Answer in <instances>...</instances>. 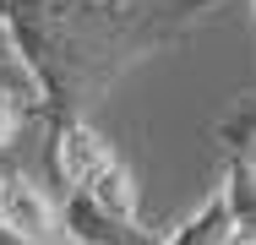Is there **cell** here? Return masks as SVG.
<instances>
[{
    "label": "cell",
    "instance_id": "obj_3",
    "mask_svg": "<svg viewBox=\"0 0 256 245\" xmlns=\"http://www.w3.org/2000/svg\"><path fill=\"white\" fill-rule=\"evenodd\" d=\"M60 234L71 245H158V234L142 224V218H114V212L98 207L88 191H66Z\"/></svg>",
    "mask_w": 256,
    "mask_h": 245
},
{
    "label": "cell",
    "instance_id": "obj_11",
    "mask_svg": "<svg viewBox=\"0 0 256 245\" xmlns=\"http://www.w3.org/2000/svg\"><path fill=\"white\" fill-rule=\"evenodd\" d=\"M0 82H28V76H22V66H0Z\"/></svg>",
    "mask_w": 256,
    "mask_h": 245
},
{
    "label": "cell",
    "instance_id": "obj_8",
    "mask_svg": "<svg viewBox=\"0 0 256 245\" xmlns=\"http://www.w3.org/2000/svg\"><path fill=\"white\" fill-rule=\"evenodd\" d=\"M218 142L229 147V152H246V147L256 142V104H240L234 114L218 120Z\"/></svg>",
    "mask_w": 256,
    "mask_h": 245
},
{
    "label": "cell",
    "instance_id": "obj_9",
    "mask_svg": "<svg viewBox=\"0 0 256 245\" xmlns=\"http://www.w3.org/2000/svg\"><path fill=\"white\" fill-rule=\"evenodd\" d=\"M0 245H38V240H28V234H16V229L0 224ZM60 245H71V240H60Z\"/></svg>",
    "mask_w": 256,
    "mask_h": 245
},
{
    "label": "cell",
    "instance_id": "obj_1",
    "mask_svg": "<svg viewBox=\"0 0 256 245\" xmlns=\"http://www.w3.org/2000/svg\"><path fill=\"white\" fill-rule=\"evenodd\" d=\"M224 0H0V28L44 120H88L148 54L180 49Z\"/></svg>",
    "mask_w": 256,
    "mask_h": 245
},
{
    "label": "cell",
    "instance_id": "obj_6",
    "mask_svg": "<svg viewBox=\"0 0 256 245\" xmlns=\"http://www.w3.org/2000/svg\"><path fill=\"white\" fill-rule=\"evenodd\" d=\"M164 245H234L224 191H212V196H207V202H202V207H196V212H191V218H186V224H180V229H174Z\"/></svg>",
    "mask_w": 256,
    "mask_h": 245
},
{
    "label": "cell",
    "instance_id": "obj_7",
    "mask_svg": "<svg viewBox=\"0 0 256 245\" xmlns=\"http://www.w3.org/2000/svg\"><path fill=\"white\" fill-rule=\"evenodd\" d=\"M38 109V98L28 82H0V147L16 142V131H22V120Z\"/></svg>",
    "mask_w": 256,
    "mask_h": 245
},
{
    "label": "cell",
    "instance_id": "obj_4",
    "mask_svg": "<svg viewBox=\"0 0 256 245\" xmlns=\"http://www.w3.org/2000/svg\"><path fill=\"white\" fill-rule=\"evenodd\" d=\"M0 224L6 229H16V234H28V240L38 245H60V207L50 202L44 186H33L22 169H6L0 174Z\"/></svg>",
    "mask_w": 256,
    "mask_h": 245
},
{
    "label": "cell",
    "instance_id": "obj_2",
    "mask_svg": "<svg viewBox=\"0 0 256 245\" xmlns=\"http://www.w3.org/2000/svg\"><path fill=\"white\" fill-rule=\"evenodd\" d=\"M50 164L66 191H88L114 218H136V186L120 152L88 120H50Z\"/></svg>",
    "mask_w": 256,
    "mask_h": 245
},
{
    "label": "cell",
    "instance_id": "obj_5",
    "mask_svg": "<svg viewBox=\"0 0 256 245\" xmlns=\"http://www.w3.org/2000/svg\"><path fill=\"white\" fill-rule=\"evenodd\" d=\"M218 191H224V207H229V229H234V240H240V245H256V164L246 158V152L229 158Z\"/></svg>",
    "mask_w": 256,
    "mask_h": 245
},
{
    "label": "cell",
    "instance_id": "obj_10",
    "mask_svg": "<svg viewBox=\"0 0 256 245\" xmlns=\"http://www.w3.org/2000/svg\"><path fill=\"white\" fill-rule=\"evenodd\" d=\"M0 66H16V54H11V38H6V28H0Z\"/></svg>",
    "mask_w": 256,
    "mask_h": 245
}]
</instances>
